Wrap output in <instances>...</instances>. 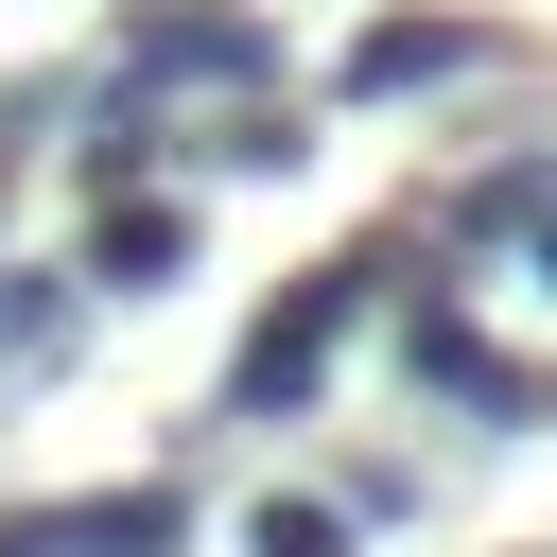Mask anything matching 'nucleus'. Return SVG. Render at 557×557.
<instances>
[{
    "label": "nucleus",
    "instance_id": "f257e3e1",
    "mask_svg": "<svg viewBox=\"0 0 557 557\" xmlns=\"http://www.w3.org/2000/svg\"><path fill=\"white\" fill-rule=\"evenodd\" d=\"M383 278H400V244H348V261H313V278H296V296H278V313L226 348V418H296V400L331 383V348L366 331V296H383Z\"/></svg>",
    "mask_w": 557,
    "mask_h": 557
},
{
    "label": "nucleus",
    "instance_id": "f03ea898",
    "mask_svg": "<svg viewBox=\"0 0 557 557\" xmlns=\"http://www.w3.org/2000/svg\"><path fill=\"white\" fill-rule=\"evenodd\" d=\"M400 383H418V400H470L487 435H522V418H540V383L470 331V296H453V278H418V313H400Z\"/></svg>",
    "mask_w": 557,
    "mask_h": 557
},
{
    "label": "nucleus",
    "instance_id": "7ed1b4c3",
    "mask_svg": "<svg viewBox=\"0 0 557 557\" xmlns=\"http://www.w3.org/2000/svg\"><path fill=\"white\" fill-rule=\"evenodd\" d=\"M261 17L244 0H157V17H122V87H261Z\"/></svg>",
    "mask_w": 557,
    "mask_h": 557
},
{
    "label": "nucleus",
    "instance_id": "20e7f679",
    "mask_svg": "<svg viewBox=\"0 0 557 557\" xmlns=\"http://www.w3.org/2000/svg\"><path fill=\"white\" fill-rule=\"evenodd\" d=\"M174 278H191V209H174V191H104L70 296H174Z\"/></svg>",
    "mask_w": 557,
    "mask_h": 557
},
{
    "label": "nucleus",
    "instance_id": "39448f33",
    "mask_svg": "<svg viewBox=\"0 0 557 557\" xmlns=\"http://www.w3.org/2000/svg\"><path fill=\"white\" fill-rule=\"evenodd\" d=\"M453 70H487L470 17H366V35H348V104H418V87H453Z\"/></svg>",
    "mask_w": 557,
    "mask_h": 557
},
{
    "label": "nucleus",
    "instance_id": "423d86ee",
    "mask_svg": "<svg viewBox=\"0 0 557 557\" xmlns=\"http://www.w3.org/2000/svg\"><path fill=\"white\" fill-rule=\"evenodd\" d=\"M52 557H174L191 540V487H87V505H35Z\"/></svg>",
    "mask_w": 557,
    "mask_h": 557
},
{
    "label": "nucleus",
    "instance_id": "0eeeda50",
    "mask_svg": "<svg viewBox=\"0 0 557 557\" xmlns=\"http://www.w3.org/2000/svg\"><path fill=\"white\" fill-rule=\"evenodd\" d=\"M70 331H87V296H70L52 261H0V366L35 383V366H70Z\"/></svg>",
    "mask_w": 557,
    "mask_h": 557
},
{
    "label": "nucleus",
    "instance_id": "6e6552de",
    "mask_svg": "<svg viewBox=\"0 0 557 557\" xmlns=\"http://www.w3.org/2000/svg\"><path fill=\"white\" fill-rule=\"evenodd\" d=\"M157 157H174V122H157V87H104V139H87V174H104V191H139Z\"/></svg>",
    "mask_w": 557,
    "mask_h": 557
},
{
    "label": "nucleus",
    "instance_id": "1a4fd4ad",
    "mask_svg": "<svg viewBox=\"0 0 557 557\" xmlns=\"http://www.w3.org/2000/svg\"><path fill=\"white\" fill-rule=\"evenodd\" d=\"M540 209H557V174H540V157H505V174H470V191H453V244H505V226H540Z\"/></svg>",
    "mask_w": 557,
    "mask_h": 557
},
{
    "label": "nucleus",
    "instance_id": "9d476101",
    "mask_svg": "<svg viewBox=\"0 0 557 557\" xmlns=\"http://www.w3.org/2000/svg\"><path fill=\"white\" fill-rule=\"evenodd\" d=\"M191 157H226V174H296L313 139H296V104H226V122L191 139Z\"/></svg>",
    "mask_w": 557,
    "mask_h": 557
},
{
    "label": "nucleus",
    "instance_id": "9b49d317",
    "mask_svg": "<svg viewBox=\"0 0 557 557\" xmlns=\"http://www.w3.org/2000/svg\"><path fill=\"white\" fill-rule=\"evenodd\" d=\"M244 557H348V505H261Z\"/></svg>",
    "mask_w": 557,
    "mask_h": 557
},
{
    "label": "nucleus",
    "instance_id": "f8f14e48",
    "mask_svg": "<svg viewBox=\"0 0 557 557\" xmlns=\"http://www.w3.org/2000/svg\"><path fill=\"white\" fill-rule=\"evenodd\" d=\"M0 557H52V540H35V505H17V522H0Z\"/></svg>",
    "mask_w": 557,
    "mask_h": 557
},
{
    "label": "nucleus",
    "instance_id": "ddd939ff",
    "mask_svg": "<svg viewBox=\"0 0 557 557\" xmlns=\"http://www.w3.org/2000/svg\"><path fill=\"white\" fill-rule=\"evenodd\" d=\"M540 278H557V209H540Z\"/></svg>",
    "mask_w": 557,
    "mask_h": 557
}]
</instances>
